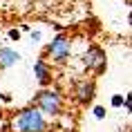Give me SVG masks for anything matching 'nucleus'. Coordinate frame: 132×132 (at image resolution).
Returning a JSON list of instances; mask_svg holds the SVG:
<instances>
[{"label": "nucleus", "mask_w": 132, "mask_h": 132, "mask_svg": "<svg viewBox=\"0 0 132 132\" xmlns=\"http://www.w3.org/2000/svg\"><path fill=\"white\" fill-rule=\"evenodd\" d=\"M0 98H2L5 103H11V94H9V92H2V94H0Z\"/></svg>", "instance_id": "12"}, {"label": "nucleus", "mask_w": 132, "mask_h": 132, "mask_svg": "<svg viewBox=\"0 0 132 132\" xmlns=\"http://www.w3.org/2000/svg\"><path fill=\"white\" fill-rule=\"evenodd\" d=\"M121 103H123V94H114V96L110 98V105H112V108H121Z\"/></svg>", "instance_id": "8"}, {"label": "nucleus", "mask_w": 132, "mask_h": 132, "mask_svg": "<svg viewBox=\"0 0 132 132\" xmlns=\"http://www.w3.org/2000/svg\"><path fill=\"white\" fill-rule=\"evenodd\" d=\"M20 61V54L11 47H0V70H9Z\"/></svg>", "instance_id": "7"}, {"label": "nucleus", "mask_w": 132, "mask_h": 132, "mask_svg": "<svg viewBox=\"0 0 132 132\" xmlns=\"http://www.w3.org/2000/svg\"><path fill=\"white\" fill-rule=\"evenodd\" d=\"M83 65H85V70H90L96 76H101L108 70V56H105V52L98 45H90L83 54Z\"/></svg>", "instance_id": "4"}, {"label": "nucleus", "mask_w": 132, "mask_h": 132, "mask_svg": "<svg viewBox=\"0 0 132 132\" xmlns=\"http://www.w3.org/2000/svg\"><path fill=\"white\" fill-rule=\"evenodd\" d=\"M94 117L96 119H105V108L103 105H96V108H94Z\"/></svg>", "instance_id": "9"}, {"label": "nucleus", "mask_w": 132, "mask_h": 132, "mask_svg": "<svg viewBox=\"0 0 132 132\" xmlns=\"http://www.w3.org/2000/svg\"><path fill=\"white\" fill-rule=\"evenodd\" d=\"M14 125H16V132H45L47 130L45 114L38 108H34V105H29V108L18 112Z\"/></svg>", "instance_id": "1"}, {"label": "nucleus", "mask_w": 132, "mask_h": 132, "mask_svg": "<svg viewBox=\"0 0 132 132\" xmlns=\"http://www.w3.org/2000/svg\"><path fill=\"white\" fill-rule=\"evenodd\" d=\"M31 105L38 108V110H40L43 114H47V117H58L63 112V96L56 90H52V87H43L40 92H36Z\"/></svg>", "instance_id": "2"}, {"label": "nucleus", "mask_w": 132, "mask_h": 132, "mask_svg": "<svg viewBox=\"0 0 132 132\" xmlns=\"http://www.w3.org/2000/svg\"><path fill=\"white\" fill-rule=\"evenodd\" d=\"M34 76L38 81V85H43V87H47L52 83V67H49V63L45 58H38L34 63Z\"/></svg>", "instance_id": "6"}, {"label": "nucleus", "mask_w": 132, "mask_h": 132, "mask_svg": "<svg viewBox=\"0 0 132 132\" xmlns=\"http://www.w3.org/2000/svg\"><path fill=\"white\" fill-rule=\"evenodd\" d=\"M9 40H20V29H9Z\"/></svg>", "instance_id": "10"}, {"label": "nucleus", "mask_w": 132, "mask_h": 132, "mask_svg": "<svg viewBox=\"0 0 132 132\" xmlns=\"http://www.w3.org/2000/svg\"><path fill=\"white\" fill-rule=\"evenodd\" d=\"M96 96V83L92 78H81L74 83V98L81 105H90Z\"/></svg>", "instance_id": "5"}, {"label": "nucleus", "mask_w": 132, "mask_h": 132, "mask_svg": "<svg viewBox=\"0 0 132 132\" xmlns=\"http://www.w3.org/2000/svg\"><path fill=\"white\" fill-rule=\"evenodd\" d=\"M45 56L52 58V63H56V65H65V63L70 61V56H72V40L67 38V34L58 31V34L52 38V43L47 45Z\"/></svg>", "instance_id": "3"}, {"label": "nucleus", "mask_w": 132, "mask_h": 132, "mask_svg": "<svg viewBox=\"0 0 132 132\" xmlns=\"http://www.w3.org/2000/svg\"><path fill=\"white\" fill-rule=\"evenodd\" d=\"M40 38H43V34L38 31V29H34V31H31V40H34V43H38Z\"/></svg>", "instance_id": "11"}]
</instances>
